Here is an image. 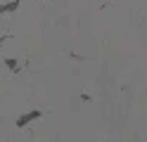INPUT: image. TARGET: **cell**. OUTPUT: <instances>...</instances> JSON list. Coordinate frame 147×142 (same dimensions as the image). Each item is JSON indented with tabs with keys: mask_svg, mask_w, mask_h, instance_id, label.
<instances>
[{
	"mask_svg": "<svg viewBox=\"0 0 147 142\" xmlns=\"http://www.w3.org/2000/svg\"><path fill=\"white\" fill-rule=\"evenodd\" d=\"M40 116H43V111H40V109H33V111H29V114H22V116L17 118V128H26L29 123L38 121Z\"/></svg>",
	"mask_w": 147,
	"mask_h": 142,
	"instance_id": "obj_1",
	"label": "cell"
},
{
	"mask_svg": "<svg viewBox=\"0 0 147 142\" xmlns=\"http://www.w3.org/2000/svg\"><path fill=\"white\" fill-rule=\"evenodd\" d=\"M5 66H7L10 71H14V73H19V71H22V64L17 62L14 57H7V59H5Z\"/></svg>",
	"mask_w": 147,
	"mask_h": 142,
	"instance_id": "obj_2",
	"label": "cell"
},
{
	"mask_svg": "<svg viewBox=\"0 0 147 142\" xmlns=\"http://www.w3.org/2000/svg\"><path fill=\"white\" fill-rule=\"evenodd\" d=\"M17 7H19V3H5V5H0V12H3V14L5 12H14Z\"/></svg>",
	"mask_w": 147,
	"mask_h": 142,
	"instance_id": "obj_3",
	"label": "cell"
}]
</instances>
